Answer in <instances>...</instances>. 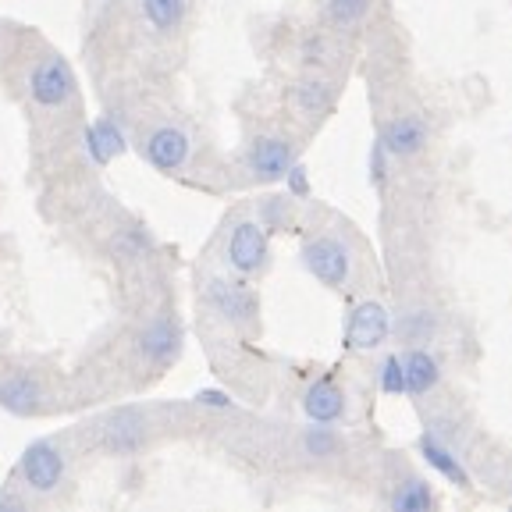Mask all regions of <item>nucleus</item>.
I'll use <instances>...</instances> for the list:
<instances>
[{"label": "nucleus", "instance_id": "obj_24", "mask_svg": "<svg viewBox=\"0 0 512 512\" xmlns=\"http://www.w3.org/2000/svg\"><path fill=\"white\" fill-rule=\"evenodd\" d=\"M388 160H392V153L384 150L381 139H374V146H370V182H374L377 189L388 182Z\"/></svg>", "mask_w": 512, "mask_h": 512}, {"label": "nucleus", "instance_id": "obj_20", "mask_svg": "<svg viewBox=\"0 0 512 512\" xmlns=\"http://www.w3.org/2000/svg\"><path fill=\"white\" fill-rule=\"evenodd\" d=\"M324 15L338 29H356L370 15V0H324Z\"/></svg>", "mask_w": 512, "mask_h": 512}, {"label": "nucleus", "instance_id": "obj_29", "mask_svg": "<svg viewBox=\"0 0 512 512\" xmlns=\"http://www.w3.org/2000/svg\"><path fill=\"white\" fill-rule=\"evenodd\" d=\"M285 200H278V196H271V200H264V207H260V214H264V224H285Z\"/></svg>", "mask_w": 512, "mask_h": 512}, {"label": "nucleus", "instance_id": "obj_10", "mask_svg": "<svg viewBox=\"0 0 512 512\" xmlns=\"http://www.w3.org/2000/svg\"><path fill=\"white\" fill-rule=\"evenodd\" d=\"M189 153H192V143H189V136H185L178 125L153 128L150 136H146V143H143V157L150 160L157 171H164V175L185 168Z\"/></svg>", "mask_w": 512, "mask_h": 512}, {"label": "nucleus", "instance_id": "obj_3", "mask_svg": "<svg viewBox=\"0 0 512 512\" xmlns=\"http://www.w3.org/2000/svg\"><path fill=\"white\" fill-rule=\"evenodd\" d=\"M303 267L328 288H342L349 281V249L342 239H331V235H317L303 246Z\"/></svg>", "mask_w": 512, "mask_h": 512}, {"label": "nucleus", "instance_id": "obj_14", "mask_svg": "<svg viewBox=\"0 0 512 512\" xmlns=\"http://www.w3.org/2000/svg\"><path fill=\"white\" fill-rule=\"evenodd\" d=\"M43 388L32 374H11L0 381V406L15 416H29L40 409Z\"/></svg>", "mask_w": 512, "mask_h": 512}, {"label": "nucleus", "instance_id": "obj_15", "mask_svg": "<svg viewBox=\"0 0 512 512\" xmlns=\"http://www.w3.org/2000/svg\"><path fill=\"white\" fill-rule=\"evenodd\" d=\"M402 370H406V395H413V399L434 392V388H438V381H441L438 360H434L427 349H420V345L402 356Z\"/></svg>", "mask_w": 512, "mask_h": 512}, {"label": "nucleus", "instance_id": "obj_22", "mask_svg": "<svg viewBox=\"0 0 512 512\" xmlns=\"http://www.w3.org/2000/svg\"><path fill=\"white\" fill-rule=\"evenodd\" d=\"M395 331H399L402 342H427L434 335V317L427 310H413L395 324Z\"/></svg>", "mask_w": 512, "mask_h": 512}, {"label": "nucleus", "instance_id": "obj_9", "mask_svg": "<svg viewBox=\"0 0 512 512\" xmlns=\"http://www.w3.org/2000/svg\"><path fill=\"white\" fill-rule=\"evenodd\" d=\"M377 139H381L384 150L392 153V157L406 160V157H416V153L431 143V125L424 121V114H395V118L381 128Z\"/></svg>", "mask_w": 512, "mask_h": 512}, {"label": "nucleus", "instance_id": "obj_16", "mask_svg": "<svg viewBox=\"0 0 512 512\" xmlns=\"http://www.w3.org/2000/svg\"><path fill=\"white\" fill-rule=\"evenodd\" d=\"M86 150L100 168H107L118 153H125V136H121V128L114 125V118H100L86 128Z\"/></svg>", "mask_w": 512, "mask_h": 512}, {"label": "nucleus", "instance_id": "obj_27", "mask_svg": "<svg viewBox=\"0 0 512 512\" xmlns=\"http://www.w3.org/2000/svg\"><path fill=\"white\" fill-rule=\"evenodd\" d=\"M303 61L306 64L328 61V40H324V36H306L303 40Z\"/></svg>", "mask_w": 512, "mask_h": 512}, {"label": "nucleus", "instance_id": "obj_17", "mask_svg": "<svg viewBox=\"0 0 512 512\" xmlns=\"http://www.w3.org/2000/svg\"><path fill=\"white\" fill-rule=\"evenodd\" d=\"M292 107L303 118H324L335 107V89L324 79H303L292 86Z\"/></svg>", "mask_w": 512, "mask_h": 512}, {"label": "nucleus", "instance_id": "obj_13", "mask_svg": "<svg viewBox=\"0 0 512 512\" xmlns=\"http://www.w3.org/2000/svg\"><path fill=\"white\" fill-rule=\"evenodd\" d=\"M303 413L310 416V424H338L345 416V392L331 377H320L306 388Z\"/></svg>", "mask_w": 512, "mask_h": 512}, {"label": "nucleus", "instance_id": "obj_2", "mask_svg": "<svg viewBox=\"0 0 512 512\" xmlns=\"http://www.w3.org/2000/svg\"><path fill=\"white\" fill-rule=\"evenodd\" d=\"M136 349L150 367H171L182 352V324H178L175 313H157V317L146 320V328L139 331Z\"/></svg>", "mask_w": 512, "mask_h": 512}, {"label": "nucleus", "instance_id": "obj_26", "mask_svg": "<svg viewBox=\"0 0 512 512\" xmlns=\"http://www.w3.org/2000/svg\"><path fill=\"white\" fill-rule=\"evenodd\" d=\"M281 182L288 185V192H292L296 200H306V196H310V175H306V168L299 164V160L285 171V178H281Z\"/></svg>", "mask_w": 512, "mask_h": 512}, {"label": "nucleus", "instance_id": "obj_1", "mask_svg": "<svg viewBox=\"0 0 512 512\" xmlns=\"http://www.w3.org/2000/svg\"><path fill=\"white\" fill-rule=\"evenodd\" d=\"M207 303L214 306V313L235 328H253L256 313H260V299L246 281H232V278H214L207 285Z\"/></svg>", "mask_w": 512, "mask_h": 512}, {"label": "nucleus", "instance_id": "obj_28", "mask_svg": "<svg viewBox=\"0 0 512 512\" xmlns=\"http://www.w3.org/2000/svg\"><path fill=\"white\" fill-rule=\"evenodd\" d=\"M196 402H200V406H214V409H232L235 406V402L224 392H217V388H203V392L196 395Z\"/></svg>", "mask_w": 512, "mask_h": 512}, {"label": "nucleus", "instance_id": "obj_4", "mask_svg": "<svg viewBox=\"0 0 512 512\" xmlns=\"http://www.w3.org/2000/svg\"><path fill=\"white\" fill-rule=\"evenodd\" d=\"M29 96L40 107H61L75 96V75L64 57H47L32 68L29 75Z\"/></svg>", "mask_w": 512, "mask_h": 512}, {"label": "nucleus", "instance_id": "obj_11", "mask_svg": "<svg viewBox=\"0 0 512 512\" xmlns=\"http://www.w3.org/2000/svg\"><path fill=\"white\" fill-rule=\"evenodd\" d=\"M146 445V420L139 409H118L104 420V448L114 456H132Z\"/></svg>", "mask_w": 512, "mask_h": 512}, {"label": "nucleus", "instance_id": "obj_12", "mask_svg": "<svg viewBox=\"0 0 512 512\" xmlns=\"http://www.w3.org/2000/svg\"><path fill=\"white\" fill-rule=\"evenodd\" d=\"M420 456H424V463L431 466L434 473H441L448 484H456V488H463V491L473 488L470 470H466L463 459L456 456V448L438 438V431H424V434H420Z\"/></svg>", "mask_w": 512, "mask_h": 512}, {"label": "nucleus", "instance_id": "obj_7", "mask_svg": "<svg viewBox=\"0 0 512 512\" xmlns=\"http://www.w3.org/2000/svg\"><path fill=\"white\" fill-rule=\"evenodd\" d=\"M267 256H271V242L267 232L256 221H239L228 235V264L239 274H256L267 267Z\"/></svg>", "mask_w": 512, "mask_h": 512}, {"label": "nucleus", "instance_id": "obj_25", "mask_svg": "<svg viewBox=\"0 0 512 512\" xmlns=\"http://www.w3.org/2000/svg\"><path fill=\"white\" fill-rule=\"evenodd\" d=\"M146 249H150V239H146L139 228H128V232H121L118 253H125V260H136V256H143Z\"/></svg>", "mask_w": 512, "mask_h": 512}, {"label": "nucleus", "instance_id": "obj_21", "mask_svg": "<svg viewBox=\"0 0 512 512\" xmlns=\"http://www.w3.org/2000/svg\"><path fill=\"white\" fill-rule=\"evenodd\" d=\"M338 448H342V441H338V434L331 431V424H313L310 431L303 434V452L313 459L338 456Z\"/></svg>", "mask_w": 512, "mask_h": 512}, {"label": "nucleus", "instance_id": "obj_19", "mask_svg": "<svg viewBox=\"0 0 512 512\" xmlns=\"http://www.w3.org/2000/svg\"><path fill=\"white\" fill-rule=\"evenodd\" d=\"M388 505H392L395 512H431L434 509V495L420 477H409L392 491Z\"/></svg>", "mask_w": 512, "mask_h": 512}, {"label": "nucleus", "instance_id": "obj_8", "mask_svg": "<svg viewBox=\"0 0 512 512\" xmlns=\"http://www.w3.org/2000/svg\"><path fill=\"white\" fill-rule=\"evenodd\" d=\"M246 164L256 182H281L285 171L296 164V146L285 136H260L246 153Z\"/></svg>", "mask_w": 512, "mask_h": 512}, {"label": "nucleus", "instance_id": "obj_6", "mask_svg": "<svg viewBox=\"0 0 512 512\" xmlns=\"http://www.w3.org/2000/svg\"><path fill=\"white\" fill-rule=\"evenodd\" d=\"M18 473H22V480L32 491L50 495V491H57V484L64 477V456L57 452L54 441H32L25 448L22 463H18Z\"/></svg>", "mask_w": 512, "mask_h": 512}, {"label": "nucleus", "instance_id": "obj_5", "mask_svg": "<svg viewBox=\"0 0 512 512\" xmlns=\"http://www.w3.org/2000/svg\"><path fill=\"white\" fill-rule=\"evenodd\" d=\"M392 335V317L381 303H360L349 313V324H345V349L352 352H370L377 345L388 342Z\"/></svg>", "mask_w": 512, "mask_h": 512}, {"label": "nucleus", "instance_id": "obj_18", "mask_svg": "<svg viewBox=\"0 0 512 512\" xmlns=\"http://www.w3.org/2000/svg\"><path fill=\"white\" fill-rule=\"evenodd\" d=\"M139 8H143V18L150 22V29L175 32V29H182L189 4H185V0H139Z\"/></svg>", "mask_w": 512, "mask_h": 512}, {"label": "nucleus", "instance_id": "obj_23", "mask_svg": "<svg viewBox=\"0 0 512 512\" xmlns=\"http://www.w3.org/2000/svg\"><path fill=\"white\" fill-rule=\"evenodd\" d=\"M381 392L384 395H406V370H402V356H388L381 363Z\"/></svg>", "mask_w": 512, "mask_h": 512}]
</instances>
